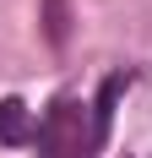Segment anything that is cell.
<instances>
[{
	"mask_svg": "<svg viewBox=\"0 0 152 158\" xmlns=\"http://www.w3.org/2000/svg\"><path fill=\"white\" fill-rule=\"evenodd\" d=\"M38 136V126L27 120V104L22 98H6L0 104V142H33Z\"/></svg>",
	"mask_w": 152,
	"mask_h": 158,
	"instance_id": "7a4b0ae2",
	"label": "cell"
},
{
	"mask_svg": "<svg viewBox=\"0 0 152 158\" xmlns=\"http://www.w3.org/2000/svg\"><path fill=\"white\" fill-rule=\"evenodd\" d=\"M125 82H130V77H109L92 109H87V104H76V98H60V104L38 120V136H33V142L49 147L54 158H87L92 147L109 136V104H114V93H120Z\"/></svg>",
	"mask_w": 152,
	"mask_h": 158,
	"instance_id": "6da1fadb",
	"label": "cell"
}]
</instances>
